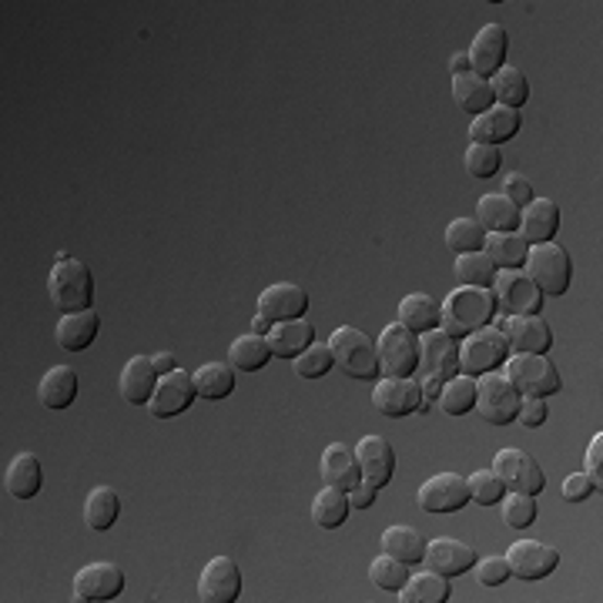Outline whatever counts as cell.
Instances as JSON below:
<instances>
[{"label":"cell","instance_id":"obj_1","mask_svg":"<svg viewBox=\"0 0 603 603\" xmlns=\"http://www.w3.org/2000/svg\"><path fill=\"white\" fill-rule=\"evenodd\" d=\"M496 318V299L493 289H473V286H459L443 299V322L439 329L453 339H467L477 329L493 326Z\"/></svg>","mask_w":603,"mask_h":603},{"label":"cell","instance_id":"obj_2","mask_svg":"<svg viewBox=\"0 0 603 603\" xmlns=\"http://www.w3.org/2000/svg\"><path fill=\"white\" fill-rule=\"evenodd\" d=\"M329 352L336 359V365L342 373L355 383H376L383 379V369H379V352L376 342L369 339L362 329L355 326H339L329 336Z\"/></svg>","mask_w":603,"mask_h":603},{"label":"cell","instance_id":"obj_3","mask_svg":"<svg viewBox=\"0 0 603 603\" xmlns=\"http://www.w3.org/2000/svg\"><path fill=\"white\" fill-rule=\"evenodd\" d=\"M48 296L61 309V315L84 312V309H91V302H95V275H91V268L81 258L58 255L55 268L48 275Z\"/></svg>","mask_w":603,"mask_h":603},{"label":"cell","instance_id":"obj_4","mask_svg":"<svg viewBox=\"0 0 603 603\" xmlns=\"http://www.w3.org/2000/svg\"><path fill=\"white\" fill-rule=\"evenodd\" d=\"M523 272L533 278V286L543 292V299H560L570 292L574 282V262L570 252L560 249L556 242H543V245H530Z\"/></svg>","mask_w":603,"mask_h":603},{"label":"cell","instance_id":"obj_5","mask_svg":"<svg viewBox=\"0 0 603 603\" xmlns=\"http://www.w3.org/2000/svg\"><path fill=\"white\" fill-rule=\"evenodd\" d=\"M459 373L462 376H486V373H496V369L506 365L509 359V342L499 329L486 326V329H477L470 333L467 339H459Z\"/></svg>","mask_w":603,"mask_h":603},{"label":"cell","instance_id":"obj_6","mask_svg":"<svg viewBox=\"0 0 603 603\" xmlns=\"http://www.w3.org/2000/svg\"><path fill=\"white\" fill-rule=\"evenodd\" d=\"M506 379L517 386L520 396H553L560 393V373L546 355H530V352H509L506 359Z\"/></svg>","mask_w":603,"mask_h":603},{"label":"cell","instance_id":"obj_7","mask_svg":"<svg viewBox=\"0 0 603 603\" xmlns=\"http://www.w3.org/2000/svg\"><path fill=\"white\" fill-rule=\"evenodd\" d=\"M376 352H379L383 376L409 379V376H415V369H420V336L409 333L402 322H393V326H386L379 333Z\"/></svg>","mask_w":603,"mask_h":603},{"label":"cell","instance_id":"obj_8","mask_svg":"<svg viewBox=\"0 0 603 603\" xmlns=\"http://www.w3.org/2000/svg\"><path fill=\"white\" fill-rule=\"evenodd\" d=\"M520 393L517 386L506 379V373H486L477 379V412L490 426H509L517 423V412H520Z\"/></svg>","mask_w":603,"mask_h":603},{"label":"cell","instance_id":"obj_9","mask_svg":"<svg viewBox=\"0 0 603 603\" xmlns=\"http://www.w3.org/2000/svg\"><path fill=\"white\" fill-rule=\"evenodd\" d=\"M493 473L499 477V483L506 486V493H527V496H540L546 490V473L540 462L517 446H506L493 456Z\"/></svg>","mask_w":603,"mask_h":603},{"label":"cell","instance_id":"obj_10","mask_svg":"<svg viewBox=\"0 0 603 603\" xmlns=\"http://www.w3.org/2000/svg\"><path fill=\"white\" fill-rule=\"evenodd\" d=\"M496 309L506 315H540L543 312V292L533 286L527 272H499L493 282Z\"/></svg>","mask_w":603,"mask_h":603},{"label":"cell","instance_id":"obj_11","mask_svg":"<svg viewBox=\"0 0 603 603\" xmlns=\"http://www.w3.org/2000/svg\"><path fill=\"white\" fill-rule=\"evenodd\" d=\"M506 564H509V577H520V580L533 583V580H543L560 567V550L543 543V540H520V543L509 546Z\"/></svg>","mask_w":603,"mask_h":603},{"label":"cell","instance_id":"obj_12","mask_svg":"<svg viewBox=\"0 0 603 603\" xmlns=\"http://www.w3.org/2000/svg\"><path fill=\"white\" fill-rule=\"evenodd\" d=\"M242 596V570L231 556H212L198 574L202 603H236Z\"/></svg>","mask_w":603,"mask_h":603},{"label":"cell","instance_id":"obj_13","mask_svg":"<svg viewBox=\"0 0 603 603\" xmlns=\"http://www.w3.org/2000/svg\"><path fill=\"white\" fill-rule=\"evenodd\" d=\"M121 590H124V570L118 564L98 560V564H87L74 574V600L77 603L118 600Z\"/></svg>","mask_w":603,"mask_h":603},{"label":"cell","instance_id":"obj_14","mask_svg":"<svg viewBox=\"0 0 603 603\" xmlns=\"http://www.w3.org/2000/svg\"><path fill=\"white\" fill-rule=\"evenodd\" d=\"M195 396H198L195 376L184 373V369H174V373L158 379V389L148 402V412L155 415V420H174V415H181L184 409H192Z\"/></svg>","mask_w":603,"mask_h":603},{"label":"cell","instance_id":"obj_15","mask_svg":"<svg viewBox=\"0 0 603 603\" xmlns=\"http://www.w3.org/2000/svg\"><path fill=\"white\" fill-rule=\"evenodd\" d=\"M499 333L506 336L509 352L546 355L553 346V329L546 326L543 315H506L499 322Z\"/></svg>","mask_w":603,"mask_h":603},{"label":"cell","instance_id":"obj_16","mask_svg":"<svg viewBox=\"0 0 603 603\" xmlns=\"http://www.w3.org/2000/svg\"><path fill=\"white\" fill-rule=\"evenodd\" d=\"M470 503V483L459 473H436L420 486V506L426 514H459Z\"/></svg>","mask_w":603,"mask_h":603},{"label":"cell","instance_id":"obj_17","mask_svg":"<svg viewBox=\"0 0 603 603\" xmlns=\"http://www.w3.org/2000/svg\"><path fill=\"white\" fill-rule=\"evenodd\" d=\"M420 402H423V389H420V379H396V376H386V379H376L373 386V406L389 415V420H402L409 412H420Z\"/></svg>","mask_w":603,"mask_h":603},{"label":"cell","instance_id":"obj_18","mask_svg":"<svg viewBox=\"0 0 603 603\" xmlns=\"http://www.w3.org/2000/svg\"><path fill=\"white\" fill-rule=\"evenodd\" d=\"M258 315L275 322H292V318H305L309 312V292L296 282H275L268 289H262L258 296Z\"/></svg>","mask_w":603,"mask_h":603},{"label":"cell","instance_id":"obj_19","mask_svg":"<svg viewBox=\"0 0 603 603\" xmlns=\"http://www.w3.org/2000/svg\"><path fill=\"white\" fill-rule=\"evenodd\" d=\"M480 560L477 550L462 540H453V536H439V540H426V556L423 564L439 574V577H459V574H470L473 564Z\"/></svg>","mask_w":603,"mask_h":603},{"label":"cell","instance_id":"obj_20","mask_svg":"<svg viewBox=\"0 0 603 603\" xmlns=\"http://www.w3.org/2000/svg\"><path fill=\"white\" fill-rule=\"evenodd\" d=\"M355 459H359V470L362 480L373 483V486H389L396 477V449L389 446L386 436H362L355 443Z\"/></svg>","mask_w":603,"mask_h":603},{"label":"cell","instance_id":"obj_21","mask_svg":"<svg viewBox=\"0 0 603 603\" xmlns=\"http://www.w3.org/2000/svg\"><path fill=\"white\" fill-rule=\"evenodd\" d=\"M420 369L423 376L449 379L459 373V339L446 336L443 329L420 336Z\"/></svg>","mask_w":603,"mask_h":603},{"label":"cell","instance_id":"obj_22","mask_svg":"<svg viewBox=\"0 0 603 603\" xmlns=\"http://www.w3.org/2000/svg\"><path fill=\"white\" fill-rule=\"evenodd\" d=\"M520 124H523L520 111L493 105L490 111H483V114H477L470 121V142L473 145H493V148H499L503 142H509V137H517Z\"/></svg>","mask_w":603,"mask_h":603},{"label":"cell","instance_id":"obj_23","mask_svg":"<svg viewBox=\"0 0 603 603\" xmlns=\"http://www.w3.org/2000/svg\"><path fill=\"white\" fill-rule=\"evenodd\" d=\"M158 379L161 376H158L152 355H131L121 369V379H118L121 399L131 406H148L155 389H158Z\"/></svg>","mask_w":603,"mask_h":603},{"label":"cell","instance_id":"obj_24","mask_svg":"<svg viewBox=\"0 0 603 603\" xmlns=\"http://www.w3.org/2000/svg\"><path fill=\"white\" fill-rule=\"evenodd\" d=\"M506 48H509V37H506V27L503 24L480 27V34L473 37V48L467 51L473 74L493 77L503 68V61H506Z\"/></svg>","mask_w":603,"mask_h":603},{"label":"cell","instance_id":"obj_25","mask_svg":"<svg viewBox=\"0 0 603 603\" xmlns=\"http://www.w3.org/2000/svg\"><path fill=\"white\" fill-rule=\"evenodd\" d=\"M318 473H322V483H326V486H336V490H346V493L355 483H362L359 459H355V453L346 443H329L326 449H322Z\"/></svg>","mask_w":603,"mask_h":603},{"label":"cell","instance_id":"obj_26","mask_svg":"<svg viewBox=\"0 0 603 603\" xmlns=\"http://www.w3.org/2000/svg\"><path fill=\"white\" fill-rule=\"evenodd\" d=\"M556 231H560V205L553 198H533L527 208H520V236L530 245L553 242Z\"/></svg>","mask_w":603,"mask_h":603},{"label":"cell","instance_id":"obj_27","mask_svg":"<svg viewBox=\"0 0 603 603\" xmlns=\"http://www.w3.org/2000/svg\"><path fill=\"white\" fill-rule=\"evenodd\" d=\"M272 359H296L302 355L312 342H315V326L305 318H292V322H275L265 336Z\"/></svg>","mask_w":603,"mask_h":603},{"label":"cell","instance_id":"obj_28","mask_svg":"<svg viewBox=\"0 0 603 603\" xmlns=\"http://www.w3.org/2000/svg\"><path fill=\"white\" fill-rule=\"evenodd\" d=\"M77 389H81V383H77V373L71 365H51L48 373L40 376L37 399H40L44 409L61 412V409H68L77 399Z\"/></svg>","mask_w":603,"mask_h":603},{"label":"cell","instance_id":"obj_29","mask_svg":"<svg viewBox=\"0 0 603 603\" xmlns=\"http://www.w3.org/2000/svg\"><path fill=\"white\" fill-rule=\"evenodd\" d=\"M98 333H101V318H98V312L95 309H84V312H68V315H61V322H58V346L61 349H68V352H84L91 342L98 339Z\"/></svg>","mask_w":603,"mask_h":603},{"label":"cell","instance_id":"obj_30","mask_svg":"<svg viewBox=\"0 0 603 603\" xmlns=\"http://www.w3.org/2000/svg\"><path fill=\"white\" fill-rule=\"evenodd\" d=\"M399 322L415 336L433 333V329H439V322H443V302H436L426 292H409L399 302Z\"/></svg>","mask_w":603,"mask_h":603},{"label":"cell","instance_id":"obj_31","mask_svg":"<svg viewBox=\"0 0 603 603\" xmlns=\"http://www.w3.org/2000/svg\"><path fill=\"white\" fill-rule=\"evenodd\" d=\"M44 486V473H40V459L34 453H17L8 470H4V490L14 499H34Z\"/></svg>","mask_w":603,"mask_h":603},{"label":"cell","instance_id":"obj_32","mask_svg":"<svg viewBox=\"0 0 603 603\" xmlns=\"http://www.w3.org/2000/svg\"><path fill=\"white\" fill-rule=\"evenodd\" d=\"M483 252L490 255V262L499 272H520L527 262L530 242L520 236V231H490L486 242H483Z\"/></svg>","mask_w":603,"mask_h":603},{"label":"cell","instance_id":"obj_33","mask_svg":"<svg viewBox=\"0 0 603 603\" xmlns=\"http://www.w3.org/2000/svg\"><path fill=\"white\" fill-rule=\"evenodd\" d=\"M453 101H456L459 111H467V114H473V118L483 114V111H490V108L496 105L490 77H480V74H473V71L456 74V77H453Z\"/></svg>","mask_w":603,"mask_h":603},{"label":"cell","instance_id":"obj_34","mask_svg":"<svg viewBox=\"0 0 603 603\" xmlns=\"http://www.w3.org/2000/svg\"><path fill=\"white\" fill-rule=\"evenodd\" d=\"M383 553H393L396 560L402 564H423L426 556V536L415 530V527H406V523H396V527H386L383 530Z\"/></svg>","mask_w":603,"mask_h":603},{"label":"cell","instance_id":"obj_35","mask_svg":"<svg viewBox=\"0 0 603 603\" xmlns=\"http://www.w3.org/2000/svg\"><path fill=\"white\" fill-rule=\"evenodd\" d=\"M477 221L483 225V231H517L520 228V208L509 202L503 192L483 195L477 202Z\"/></svg>","mask_w":603,"mask_h":603},{"label":"cell","instance_id":"obj_36","mask_svg":"<svg viewBox=\"0 0 603 603\" xmlns=\"http://www.w3.org/2000/svg\"><path fill=\"white\" fill-rule=\"evenodd\" d=\"M121 517V499L111 486H95L84 499V523L95 533H108Z\"/></svg>","mask_w":603,"mask_h":603},{"label":"cell","instance_id":"obj_37","mask_svg":"<svg viewBox=\"0 0 603 603\" xmlns=\"http://www.w3.org/2000/svg\"><path fill=\"white\" fill-rule=\"evenodd\" d=\"M349 509H352L349 493L336 490V486H326V490H318L315 499H312V520L322 530H339L349 520Z\"/></svg>","mask_w":603,"mask_h":603},{"label":"cell","instance_id":"obj_38","mask_svg":"<svg viewBox=\"0 0 603 603\" xmlns=\"http://www.w3.org/2000/svg\"><path fill=\"white\" fill-rule=\"evenodd\" d=\"M490 84H493V98H496V105H503V108L520 111V108L530 101V81H527V74H523L520 68L503 64V68L490 77Z\"/></svg>","mask_w":603,"mask_h":603},{"label":"cell","instance_id":"obj_39","mask_svg":"<svg viewBox=\"0 0 603 603\" xmlns=\"http://www.w3.org/2000/svg\"><path fill=\"white\" fill-rule=\"evenodd\" d=\"M195 393L202 399H228L231 393H236V369H231L228 362H205L195 369Z\"/></svg>","mask_w":603,"mask_h":603},{"label":"cell","instance_id":"obj_40","mask_svg":"<svg viewBox=\"0 0 603 603\" xmlns=\"http://www.w3.org/2000/svg\"><path fill=\"white\" fill-rule=\"evenodd\" d=\"M272 362V349L265 342V336H255V333H245L239 336L236 342L228 346V365L231 369H242V373H258Z\"/></svg>","mask_w":603,"mask_h":603},{"label":"cell","instance_id":"obj_41","mask_svg":"<svg viewBox=\"0 0 603 603\" xmlns=\"http://www.w3.org/2000/svg\"><path fill=\"white\" fill-rule=\"evenodd\" d=\"M402 603H446L449 600V577H439L433 570L409 574V580L399 590Z\"/></svg>","mask_w":603,"mask_h":603},{"label":"cell","instance_id":"obj_42","mask_svg":"<svg viewBox=\"0 0 603 603\" xmlns=\"http://www.w3.org/2000/svg\"><path fill=\"white\" fill-rule=\"evenodd\" d=\"M439 409L446 415H467L477 409V379L473 376H449L443 383V393H439Z\"/></svg>","mask_w":603,"mask_h":603},{"label":"cell","instance_id":"obj_43","mask_svg":"<svg viewBox=\"0 0 603 603\" xmlns=\"http://www.w3.org/2000/svg\"><path fill=\"white\" fill-rule=\"evenodd\" d=\"M499 268L490 262L486 252H467L456 255V278L459 286H473V289H493Z\"/></svg>","mask_w":603,"mask_h":603},{"label":"cell","instance_id":"obj_44","mask_svg":"<svg viewBox=\"0 0 603 603\" xmlns=\"http://www.w3.org/2000/svg\"><path fill=\"white\" fill-rule=\"evenodd\" d=\"M486 242V231L477 218H453L446 225V245L456 255H467V252H483Z\"/></svg>","mask_w":603,"mask_h":603},{"label":"cell","instance_id":"obj_45","mask_svg":"<svg viewBox=\"0 0 603 603\" xmlns=\"http://www.w3.org/2000/svg\"><path fill=\"white\" fill-rule=\"evenodd\" d=\"M369 580H373L379 590H389V593H399L402 583L409 580V564L396 560L393 553H379L373 564H369Z\"/></svg>","mask_w":603,"mask_h":603},{"label":"cell","instance_id":"obj_46","mask_svg":"<svg viewBox=\"0 0 603 603\" xmlns=\"http://www.w3.org/2000/svg\"><path fill=\"white\" fill-rule=\"evenodd\" d=\"M292 365H296V376L299 379H322V376L333 373L336 359L329 352V342H312L302 355L292 359Z\"/></svg>","mask_w":603,"mask_h":603},{"label":"cell","instance_id":"obj_47","mask_svg":"<svg viewBox=\"0 0 603 603\" xmlns=\"http://www.w3.org/2000/svg\"><path fill=\"white\" fill-rule=\"evenodd\" d=\"M536 520V496L527 493H506L503 496V523L509 530H527Z\"/></svg>","mask_w":603,"mask_h":603},{"label":"cell","instance_id":"obj_48","mask_svg":"<svg viewBox=\"0 0 603 603\" xmlns=\"http://www.w3.org/2000/svg\"><path fill=\"white\" fill-rule=\"evenodd\" d=\"M467 483H470V499L480 506H496L506 496V486L499 483V477L493 470H477Z\"/></svg>","mask_w":603,"mask_h":603},{"label":"cell","instance_id":"obj_49","mask_svg":"<svg viewBox=\"0 0 603 603\" xmlns=\"http://www.w3.org/2000/svg\"><path fill=\"white\" fill-rule=\"evenodd\" d=\"M462 161H467V171L473 178H493L499 171V165H503V155L493 145H470L467 158H462Z\"/></svg>","mask_w":603,"mask_h":603},{"label":"cell","instance_id":"obj_50","mask_svg":"<svg viewBox=\"0 0 603 603\" xmlns=\"http://www.w3.org/2000/svg\"><path fill=\"white\" fill-rule=\"evenodd\" d=\"M473 574L483 587H503L509 580V564L506 556H483V560L473 564Z\"/></svg>","mask_w":603,"mask_h":603},{"label":"cell","instance_id":"obj_51","mask_svg":"<svg viewBox=\"0 0 603 603\" xmlns=\"http://www.w3.org/2000/svg\"><path fill=\"white\" fill-rule=\"evenodd\" d=\"M583 473L590 477V483L596 486V493L603 490V433H596L587 446V456H583Z\"/></svg>","mask_w":603,"mask_h":603},{"label":"cell","instance_id":"obj_52","mask_svg":"<svg viewBox=\"0 0 603 603\" xmlns=\"http://www.w3.org/2000/svg\"><path fill=\"white\" fill-rule=\"evenodd\" d=\"M503 195L514 202L517 208H527L533 198H536V192H533V181L527 178V174H509L506 181H503Z\"/></svg>","mask_w":603,"mask_h":603},{"label":"cell","instance_id":"obj_53","mask_svg":"<svg viewBox=\"0 0 603 603\" xmlns=\"http://www.w3.org/2000/svg\"><path fill=\"white\" fill-rule=\"evenodd\" d=\"M546 415H550V409H546V402H543L540 396H523V399H520L517 420H520L523 426L536 430V426H543V423H546Z\"/></svg>","mask_w":603,"mask_h":603},{"label":"cell","instance_id":"obj_54","mask_svg":"<svg viewBox=\"0 0 603 603\" xmlns=\"http://www.w3.org/2000/svg\"><path fill=\"white\" fill-rule=\"evenodd\" d=\"M564 499L567 503H583V499H590L593 493H596V486L590 483V477L587 473H570L567 480H564Z\"/></svg>","mask_w":603,"mask_h":603},{"label":"cell","instance_id":"obj_55","mask_svg":"<svg viewBox=\"0 0 603 603\" xmlns=\"http://www.w3.org/2000/svg\"><path fill=\"white\" fill-rule=\"evenodd\" d=\"M376 496H379V486H373V483H355L352 490H349V503H352V509H369L376 503Z\"/></svg>","mask_w":603,"mask_h":603},{"label":"cell","instance_id":"obj_56","mask_svg":"<svg viewBox=\"0 0 603 603\" xmlns=\"http://www.w3.org/2000/svg\"><path fill=\"white\" fill-rule=\"evenodd\" d=\"M443 383H446V379H436V376H423V379H420V389H423L420 412H430V409L436 406V399H439V393H443Z\"/></svg>","mask_w":603,"mask_h":603},{"label":"cell","instance_id":"obj_57","mask_svg":"<svg viewBox=\"0 0 603 603\" xmlns=\"http://www.w3.org/2000/svg\"><path fill=\"white\" fill-rule=\"evenodd\" d=\"M152 362L158 369V376H168V373H174V369H178V362H174L171 352H158V355H152Z\"/></svg>","mask_w":603,"mask_h":603},{"label":"cell","instance_id":"obj_58","mask_svg":"<svg viewBox=\"0 0 603 603\" xmlns=\"http://www.w3.org/2000/svg\"><path fill=\"white\" fill-rule=\"evenodd\" d=\"M449 71H453V77H456V74H467V71H473V68H470V58H467V51L453 55V61H449Z\"/></svg>","mask_w":603,"mask_h":603},{"label":"cell","instance_id":"obj_59","mask_svg":"<svg viewBox=\"0 0 603 603\" xmlns=\"http://www.w3.org/2000/svg\"><path fill=\"white\" fill-rule=\"evenodd\" d=\"M268 329H272V322H268V318H262V315H255V318H252V333H255V336H268Z\"/></svg>","mask_w":603,"mask_h":603}]
</instances>
